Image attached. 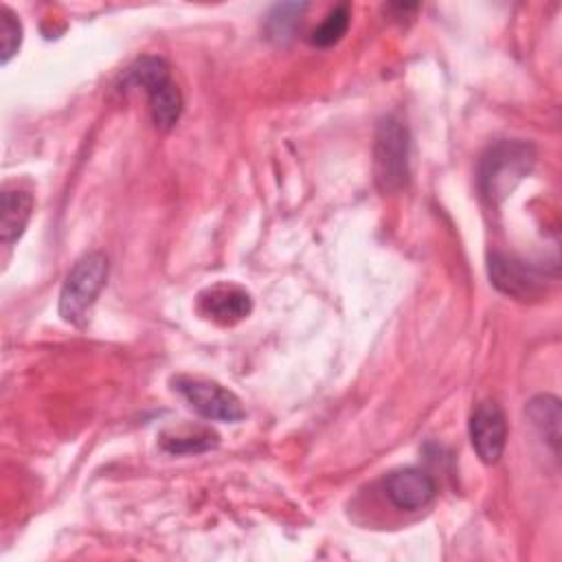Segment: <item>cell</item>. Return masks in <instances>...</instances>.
Instances as JSON below:
<instances>
[{"label":"cell","mask_w":562,"mask_h":562,"mask_svg":"<svg viewBox=\"0 0 562 562\" xmlns=\"http://www.w3.org/2000/svg\"><path fill=\"white\" fill-rule=\"evenodd\" d=\"M149 112L158 130H171L182 114V94L180 88L171 81L154 90L149 97Z\"/></svg>","instance_id":"12"},{"label":"cell","mask_w":562,"mask_h":562,"mask_svg":"<svg viewBox=\"0 0 562 562\" xmlns=\"http://www.w3.org/2000/svg\"><path fill=\"white\" fill-rule=\"evenodd\" d=\"M470 441L476 457L492 465L503 457L507 443V419L503 408L492 402H479L470 415Z\"/></svg>","instance_id":"6"},{"label":"cell","mask_w":562,"mask_h":562,"mask_svg":"<svg viewBox=\"0 0 562 562\" xmlns=\"http://www.w3.org/2000/svg\"><path fill=\"white\" fill-rule=\"evenodd\" d=\"M384 492L395 507L413 512L426 507L435 498L437 485L428 472L419 468H404L389 474L384 481Z\"/></svg>","instance_id":"8"},{"label":"cell","mask_w":562,"mask_h":562,"mask_svg":"<svg viewBox=\"0 0 562 562\" xmlns=\"http://www.w3.org/2000/svg\"><path fill=\"white\" fill-rule=\"evenodd\" d=\"M162 450L171 454H189V452H204L217 446V435L211 428H187L182 432H165L160 437Z\"/></svg>","instance_id":"13"},{"label":"cell","mask_w":562,"mask_h":562,"mask_svg":"<svg viewBox=\"0 0 562 562\" xmlns=\"http://www.w3.org/2000/svg\"><path fill=\"white\" fill-rule=\"evenodd\" d=\"M171 384L189 402V406L209 422L235 424L246 417L241 400L217 382L191 378V375H178L173 378Z\"/></svg>","instance_id":"4"},{"label":"cell","mask_w":562,"mask_h":562,"mask_svg":"<svg viewBox=\"0 0 562 562\" xmlns=\"http://www.w3.org/2000/svg\"><path fill=\"white\" fill-rule=\"evenodd\" d=\"M108 281V257L99 250L75 261L59 290V316L70 325H83L90 307Z\"/></svg>","instance_id":"3"},{"label":"cell","mask_w":562,"mask_h":562,"mask_svg":"<svg viewBox=\"0 0 562 562\" xmlns=\"http://www.w3.org/2000/svg\"><path fill=\"white\" fill-rule=\"evenodd\" d=\"M487 274L498 292L516 301H533L547 292L544 272L514 255L492 252L487 257Z\"/></svg>","instance_id":"5"},{"label":"cell","mask_w":562,"mask_h":562,"mask_svg":"<svg viewBox=\"0 0 562 562\" xmlns=\"http://www.w3.org/2000/svg\"><path fill=\"white\" fill-rule=\"evenodd\" d=\"M167 81H171L169 75V66L162 57L156 55H143L138 57L121 77V86L123 88H140L147 97L158 90L160 86H165Z\"/></svg>","instance_id":"11"},{"label":"cell","mask_w":562,"mask_h":562,"mask_svg":"<svg viewBox=\"0 0 562 562\" xmlns=\"http://www.w3.org/2000/svg\"><path fill=\"white\" fill-rule=\"evenodd\" d=\"M305 9H307L305 2H283V4L272 7V11L268 13V20H266L268 37L274 40L277 44H285L294 35L299 18L303 15Z\"/></svg>","instance_id":"14"},{"label":"cell","mask_w":562,"mask_h":562,"mask_svg":"<svg viewBox=\"0 0 562 562\" xmlns=\"http://www.w3.org/2000/svg\"><path fill=\"white\" fill-rule=\"evenodd\" d=\"M22 44V22L18 15L9 9H0V61L7 64Z\"/></svg>","instance_id":"16"},{"label":"cell","mask_w":562,"mask_h":562,"mask_svg":"<svg viewBox=\"0 0 562 562\" xmlns=\"http://www.w3.org/2000/svg\"><path fill=\"white\" fill-rule=\"evenodd\" d=\"M198 312L204 318L226 327L244 321L252 312V299L239 285L215 283L198 294Z\"/></svg>","instance_id":"7"},{"label":"cell","mask_w":562,"mask_h":562,"mask_svg":"<svg viewBox=\"0 0 562 562\" xmlns=\"http://www.w3.org/2000/svg\"><path fill=\"white\" fill-rule=\"evenodd\" d=\"M411 138L402 119H380L373 138V178L382 193H397L408 182Z\"/></svg>","instance_id":"2"},{"label":"cell","mask_w":562,"mask_h":562,"mask_svg":"<svg viewBox=\"0 0 562 562\" xmlns=\"http://www.w3.org/2000/svg\"><path fill=\"white\" fill-rule=\"evenodd\" d=\"M349 22H351V9H349V4H336L334 9H329V13L325 15V20L312 31L310 42H312L314 46H321V48L334 46V44L347 33Z\"/></svg>","instance_id":"15"},{"label":"cell","mask_w":562,"mask_h":562,"mask_svg":"<svg viewBox=\"0 0 562 562\" xmlns=\"http://www.w3.org/2000/svg\"><path fill=\"white\" fill-rule=\"evenodd\" d=\"M33 213V198L26 191H11L2 193V220H0V237L2 244L9 246L22 237L29 220Z\"/></svg>","instance_id":"10"},{"label":"cell","mask_w":562,"mask_h":562,"mask_svg":"<svg viewBox=\"0 0 562 562\" xmlns=\"http://www.w3.org/2000/svg\"><path fill=\"white\" fill-rule=\"evenodd\" d=\"M531 426L538 430V435L551 446L553 454H558L560 446V422H562V408L560 400L555 395H536L529 400L525 408Z\"/></svg>","instance_id":"9"},{"label":"cell","mask_w":562,"mask_h":562,"mask_svg":"<svg viewBox=\"0 0 562 562\" xmlns=\"http://www.w3.org/2000/svg\"><path fill=\"white\" fill-rule=\"evenodd\" d=\"M536 165V147L522 138L492 143L479 162V189L490 204H501Z\"/></svg>","instance_id":"1"}]
</instances>
